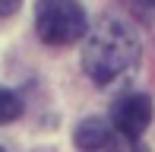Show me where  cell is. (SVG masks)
<instances>
[{
    "label": "cell",
    "instance_id": "cell-1",
    "mask_svg": "<svg viewBox=\"0 0 155 152\" xmlns=\"http://www.w3.org/2000/svg\"><path fill=\"white\" fill-rule=\"evenodd\" d=\"M139 60V38L124 19L104 16L89 29L82 48V70L95 86H111Z\"/></svg>",
    "mask_w": 155,
    "mask_h": 152
},
{
    "label": "cell",
    "instance_id": "cell-2",
    "mask_svg": "<svg viewBox=\"0 0 155 152\" xmlns=\"http://www.w3.org/2000/svg\"><path fill=\"white\" fill-rule=\"evenodd\" d=\"M35 29L48 45H73L89 32V22L76 0H38Z\"/></svg>",
    "mask_w": 155,
    "mask_h": 152
},
{
    "label": "cell",
    "instance_id": "cell-3",
    "mask_svg": "<svg viewBox=\"0 0 155 152\" xmlns=\"http://www.w3.org/2000/svg\"><path fill=\"white\" fill-rule=\"evenodd\" d=\"M152 121V101L139 92H130V95H120L111 108V124H114L117 136H130V140H139L146 127Z\"/></svg>",
    "mask_w": 155,
    "mask_h": 152
},
{
    "label": "cell",
    "instance_id": "cell-4",
    "mask_svg": "<svg viewBox=\"0 0 155 152\" xmlns=\"http://www.w3.org/2000/svg\"><path fill=\"white\" fill-rule=\"evenodd\" d=\"M108 143H111V130L98 117H89V121H82L76 127V146L82 152H98V149L108 146Z\"/></svg>",
    "mask_w": 155,
    "mask_h": 152
},
{
    "label": "cell",
    "instance_id": "cell-5",
    "mask_svg": "<svg viewBox=\"0 0 155 152\" xmlns=\"http://www.w3.org/2000/svg\"><path fill=\"white\" fill-rule=\"evenodd\" d=\"M22 114V101L10 92V89H0V124H10Z\"/></svg>",
    "mask_w": 155,
    "mask_h": 152
},
{
    "label": "cell",
    "instance_id": "cell-6",
    "mask_svg": "<svg viewBox=\"0 0 155 152\" xmlns=\"http://www.w3.org/2000/svg\"><path fill=\"white\" fill-rule=\"evenodd\" d=\"M104 149L108 152H149L139 140H130V136H111V143Z\"/></svg>",
    "mask_w": 155,
    "mask_h": 152
},
{
    "label": "cell",
    "instance_id": "cell-7",
    "mask_svg": "<svg viewBox=\"0 0 155 152\" xmlns=\"http://www.w3.org/2000/svg\"><path fill=\"white\" fill-rule=\"evenodd\" d=\"M133 10L143 19H155V0H133Z\"/></svg>",
    "mask_w": 155,
    "mask_h": 152
},
{
    "label": "cell",
    "instance_id": "cell-8",
    "mask_svg": "<svg viewBox=\"0 0 155 152\" xmlns=\"http://www.w3.org/2000/svg\"><path fill=\"white\" fill-rule=\"evenodd\" d=\"M16 6H19V0H0V16H10Z\"/></svg>",
    "mask_w": 155,
    "mask_h": 152
},
{
    "label": "cell",
    "instance_id": "cell-9",
    "mask_svg": "<svg viewBox=\"0 0 155 152\" xmlns=\"http://www.w3.org/2000/svg\"><path fill=\"white\" fill-rule=\"evenodd\" d=\"M0 152H3V149H0Z\"/></svg>",
    "mask_w": 155,
    "mask_h": 152
}]
</instances>
